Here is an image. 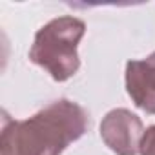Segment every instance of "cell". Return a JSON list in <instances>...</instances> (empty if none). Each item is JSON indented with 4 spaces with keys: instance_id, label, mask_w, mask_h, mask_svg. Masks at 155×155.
Instances as JSON below:
<instances>
[{
    "instance_id": "obj_2",
    "label": "cell",
    "mask_w": 155,
    "mask_h": 155,
    "mask_svg": "<svg viewBox=\"0 0 155 155\" xmlns=\"http://www.w3.org/2000/svg\"><path fill=\"white\" fill-rule=\"evenodd\" d=\"M86 24L77 17H58L42 26L29 49V60L40 66L57 82H64L79 71V48Z\"/></svg>"
},
{
    "instance_id": "obj_1",
    "label": "cell",
    "mask_w": 155,
    "mask_h": 155,
    "mask_svg": "<svg viewBox=\"0 0 155 155\" xmlns=\"http://www.w3.org/2000/svg\"><path fill=\"white\" fill-rule=\"evenodd\" d=\"M90 120L82 106L68 99L55 101L26 120L4 117L0 155H60L88 131Z\"/></svg>"
},
{
    "instance_id": "obj_4",
    "label": "cell",
    "mask_w": 155,
    "mask_h": 155,
    "mask_svg": "<svg viewBox=\"0 0 155 155\" xmlns=\"http://www.w3.org/2000/svg\"><path fill=\"white\" fill-rule=\"evenodd\" d=\"M126 91L139 110L155 115V51L126 64Z\"/></svg>"
},
{
    "instance_id": "obj_5",
    "label": "cell",
    "mask_w": 155,
    "mask_h": 155,
    "mask_svg": "<svg viewBox=\"0 0 155 155\" xmlns=\"http://www.w3.org/2000/svg\"><path fill=\"white\" fill-rule=\"evenodd\" d=\"M139 151H140V155H155V124L144 131Z\"/></svg>"
},
{
    "instance_id": "obj_3",
    "label": "cell",
    "mask_w": 155,
    "mask_h": 155,
    "mask_svg": "<svg viewBox=\"0 0 155 155\" xmlns=\"http://www.w3.org/2000/svg\"><path fill=\"white\" fill-rule=\"evenodd\" d=\"M101 137L104 144L117 155H137L144 137L142 120L126 108L106 113L101 122Z\"/></svg>"
}]
</instances>
